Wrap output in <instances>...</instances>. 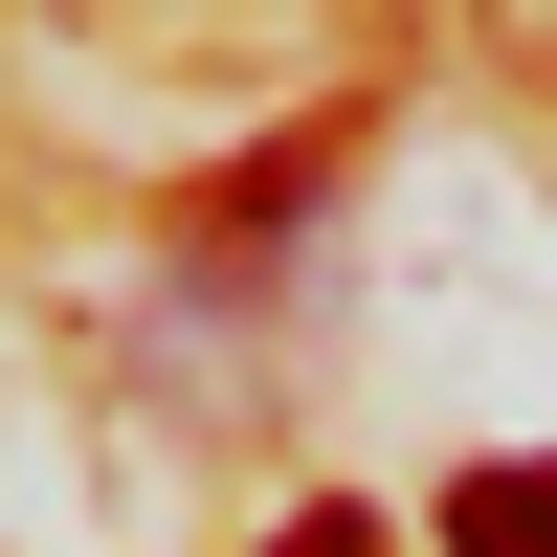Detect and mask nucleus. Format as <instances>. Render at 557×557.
I'll use <instances>...</instances> for the list:
<instances>
[{
	"label": "nucleus",
	"instance_id": "1",
	"mask_svg": "<svg viewBox=\"0 0 557 557\" xmlns=\"http://www.w3.org/2000/svg\"><path fill=\"white\" fill-rule=\"evenodd\" d=\"M446 557H557V469H469L446 491Z\"/></svg>",
	"mask_w": 557,
	"mask_h": 557
},
{
	"label": "nucleus",
	"instance_id": "2",
	"mask_svg": "<svg viewBox=\"0 0 557 557\" xmlns=\"http://www.w3.org/2000/svg\"><path fill=\"white\" fill-rule=\"evenodd\" d=\"M268 557H401V535H380V513H290Z\"/></svg>",
	"mask_w": 557,
	"mask_h": 557
}]
</instances>
